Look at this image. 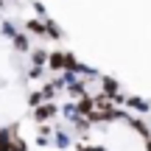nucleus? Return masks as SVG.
I'll return each instance as SVG.
<instances>
[{
  "label": "nucleus",
  "mask_w": 151,
  "mask_h": 151,
  "mask_svg": "<svg viewBox=\"0 0 151 151\" xmlns=\"http://www.w3.org/2000/svg\"><path fill=\"white\" fill-rule=\"evenodd\" d=\"M45 67L62 73V70H65V50H53V53H48V65H45Z\"/></svg>",
  "instance_id": "423d86ee"
},
{
  "label": "nucleus",
  "mask_w": 151,
  "mask_h": 151,
  "mask_svg": "<svg viewBox=\"0 0 151 151\" xmlns=\"http://www.w3.org/2000/svg\"><path fill=\"white\" fill-rule=\"evenodd\" d=\"M126 123H129V129H132V132H137L143 140H148V137H151V126L140 118V115H129V118H126Z\"/></svg>",
  "instance_id": "f03ea898"
},
{
  "label": "nucleus",
  "mask_w": 151,
  "mask_h": 151,
  "mask_svg": "<svg viewBox=\"0 0 151 151\" xmlns=\"http://www.w3.org/2000/svg\"><path fill=\"white\" fill-rule=\"evenodd\" d=\"M98 78H101V92L104 95H109V98L120 95V84L115 78H109V76H98Z\"/></svg>",
  "instance_id": "39448f33"
},
{
  "label": "nucleus",
  "mask_w": 151,
  "mask_h": 151,
  "mask_svg": "<svg viewBox=\"0 0 151 151\" xmlns=\"http://www.w3.org/2000/svg\"><path fill=\"white\" fill-rule=\"evenodd\" d=\"M39 92H42V101H53L56 92H59V87L50 81V84H42V90H39Z\"/></svg>",
  "instance_id": "4468645a"
},
{
  "label": "nucleus",
  "mask_w": 151,
  "mask_h": 151,
  "mask_svg": "<svg viewBox=\"0 0 151 151\" xmlns=\"http://www.w3.org/2000/svg\"><path fill=\"white\" fill-rule=\"evenodd\" d=\"M56 115H59V106H56L53 101H45V104H39V106H34V120H37V123H48Z\"/></svg>",
  "instance_id": "f257e3e1"
},
{
  "label": "nucleus",
  "mask_w": 151,
  "mask_h": 151,
  "mask_svg": "<svg viewBox=\"0 0 151 151\" xmlns=\"http://www.w3.org/2000/svg\"><path fill=\"white\" fill-rule=\"evenodd\" d=\"M28 104H31V106H39V104H45V101H42V92H39V90H37V92H31V95H28Z\"/></svg>",
  "instance_id": "f3484780"
},
{
  "label": "nucleus",
  "mask_w": 151,
  "mask_h": 151,
  "mask_svg": "<svg viewBox=\"0 0 151 151\" xmlns=\"http://www.w3.org/2000/svg\"><path fill=\"white\" fill-rule=\"evenodd\" d=\"M25 31L34 34V37H45V20H37V17L28 20V22H25Z\"/></svg>",
  "instance_id": "9d476101"
},
{
  "label": "nucleus",
  "mask_w": 151,
  "mask_h": 151,
  "mask_svg": "<svg viewBox=\"0 0 151 151\" xmlns=\"http://www.w3.org/2000/svg\"><path fill=\"white\" fill-rule=\"evenodd\" d=\"M146 151H151V137H148V140H146Z\"/></svg>",
  "instance_id": "6ab92c4d"
},
{
  "label": "nucleus",
  "mask_w": 151,
  "mask_h": 151,
  "mask_svg": "<svg viewBox=\"0 0 151 151\" xmlns=\"http://www.w3.org/2000/svg\"><path fill=\"white\" fill-rule=\"evenodd\" d=\"M73 106H76V115L87 118V115H90L92 109H95V104H92V95H90V92H84L81 98H76V104H73Z\"/></svg>",
  "instance_id": "20e7f679"
},
{
  "label": "nucleus",
  "mask_w": 151,
  "mask_h": 151,
  "mask_svg": "<svg viewBox=\"0 0 151 151\" xmlns=\"http://www.w3.org/2000/svg\"><path fill=\"white\" fill-rule=\"evenodd\" d=\"M70 123H73V132H76V134H81V137H84V134H90V120H87V118H81V115H76V118L70 120Z\"/></svg>",
  "instance_id": "0eeeda50"
},
{
  "label": "nucleus",
  "mask_w": 151,
  "mask_h": 151,
  "mask_svg": "<svg viewBox=\"0 0 151 151\" xmlns=\"http://www.w3.org/2000/svg\"><path fill=\"white\" fill-rule=\"evenodd\" d=\"M28 53H31L34 67H45V65H48V50H42V48H31Z\"/></svg>",
  "instance_id": "1a4fd4ad"
},
{
  "label": "nucleus",
  "mask_w": 151,
  "mask_h": 151,
  "mask_svg": "<svg viewBox=\"0 0 151 151\" xmlns=\"http://www.w3.org/2000/svg\"><path fill=\"white\" fill-rule=\"evenodd\" d=\"M28 76H31V78H39V76H42V67H31Z\"/></svg>",
  "instance_id": "a211bd4d"
},
{
  "label": "nucleus",
  "mask_w": 151,
  "mask_h": 151,
  "mask_svg": "<svg viewBox=\"0 0 151 151\" xmlns=\"http://www.w3.org/2000/svg\"><path fill=\"white\" fill-rule=\"evenodd\" d=\"M53 143H56V148H67L70 146V134H67V132H62V129H53Z\"/></svg>",
  "instance_id": "ddd939ff"
},
{
  "label": "nucleus",
  "mask_w": 151,
  "mask_h": 151,
  "mask_svg": "<svg viewBox=\"0 0 151 151\" xmlns=\"http://www.w3.org/2000/svg\"><path fill=\"white\" fill-rule=\"evenodd\" d=\"M0 34H3V37H14V34H17V28H14V22H11V20H3V25H0Z\"/></svg>",
  "instance_id": "2eb2a0df"
},
{
  "label": "nucleus",
  "mask_w": 151,
  "mask_h": 151,
  "mask_svg": "<svg viewBox=\"0 0 151 151\" xmlns=\"http://www.w3.org/2000/svg\"><path fill=\"white\" fill-rule=\"evenodd\" d=\"M45 37H48V39H62L65 34H62V28L56 25L53 20H45Z\"/></svg>",
  "instance_id": "9b49d317"
},
{
  "label": "nucleus",
  "mask_w": 151,
  "mask_h": 151,
  "mask_svg": "<svg viewBox=\"0 0 151 151\" xmlns=\"http://www.w3.org/2000/svg\"><path fill=\"white\" fill-rule=\"evenodd\" d=\"M78 70H81V62L76 59L73 53H65V73H76L78 76Z\"/></svg>",
  "instance_id": "f8f14e48"
},
{
  "label": "nucleus",
  "mask_w": 151,
  "mask_h": 151,
  "mask_svg": "<svg viewBox=\"0 0 151 151\" xmlns=\"http://www.w3.org/2000/svg\"><path fill=\"white\" fill-rule=\"evenodd\" d=\"M76 151H106L104 146H92V143H76Z\"/></svg>",
  "instance_id": "dca6fc26"
},
{
  "label": "nucleus",
  "mask_w": 151,
  "mask_h": 151,
  "mask_svg": "<svg viewBox=\"0 0 151 151\" xmlns=\"http://www.w3.org/2000/svg\"><path fill=\"white\" fill-rule=\"evenodd\" d=\"M123 106L129 109V112L134 109V112H140V115H148V112H151V104L146 101V98H140V95H126Z\"/></svg>",
  "instance_id": "7ed1b4c3"
},
{
  "label": "nucleus",
  "mask_w": 151,
  "mask_h": 151,
  "mask_svg": "<svg viewBox=\"0 0 151 151\" xmlns=\"http://www.w3.org/2000/svg\"><path fill=\"white\" fill-rule=\"evenodd\" d=\"M11 45H14V50H20V53H28V50H31V42H28V37H25V34H20V31L11 37Z\"/></svg>",
  "instance_id": "6e6552de"
}]
</instances>
